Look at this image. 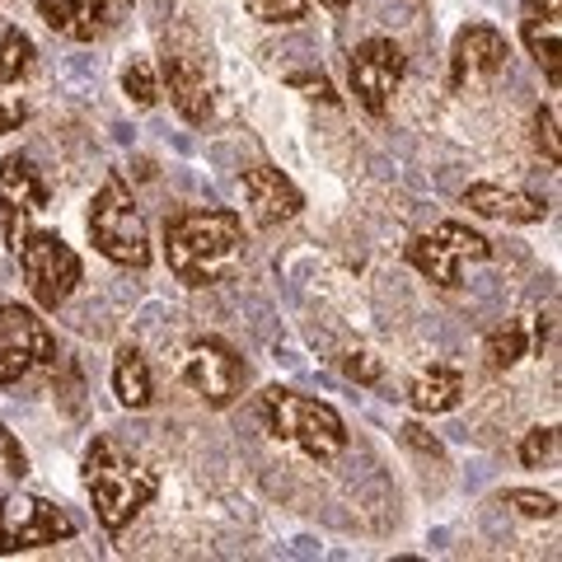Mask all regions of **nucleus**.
I'll use <instances>...</instances> for the list:
<instances>
[{"instance_id": "nucleus-1", "label": "nucleus", "mask_w": 562, "mask_h": 562, "mask_svg": "<svg viewBox=\"0 0 562 562\" xmlns=\"http://www.w3.org/2000/svg\"><path fill=\"white\" fill-rule=\"evenodd\" d=\"M244 249V221L239 211L225 206H192L169 216L165 225V258L169 272L183 286H216V281L235 268Z\"/></svg>"}, {"instance_id": "nucleus-21", "label": "nucleus", "mask_w": 562, "mask_h": 562, "mask_svg": "<svg viewBox=\"0 0 562 562\" xmlns=\"http://www.w3.org/2000/svg\"><path fill=\"white\" fill-rule=\"evenodd\" d=\"M29 70H33V43H29V33L5 29V33H0V90L20 85Z\"/></svg>"}, {"instance_id": "nucleus-9", "label": "nucleus", "mask_w": 562, "mask_h": 562, "mask_svg": "<svg viewBox=\"0 0 562 562\" xmlns=\"http://www.w3.org/2000/svg\"><path fill=\"white\" fill-rule=\"evenodd\" d=\"M183 384L206 403V408H225V403H235L239 384H244L239 351L231 342H221V338H198L183 351Z\"/></svg>"}, {"instance_id": "nucleus-22", "label": "nucleus", "mask_w": 562, "mask_h": 562, "mask_svg": "<svg viewBox=\"0 0 562 562\" xmlns=\"http://www.w3.org/2000/svg\"><path fill=\"white\" fill-rule=\"evenodd\" d=\"M122 94H127L136 109H155V99H160V76H155V66L146 57H132L122 66Z\"/></svg>"}, {"instance_id": "nucleus-7", "label": "nucleus", "mask_w": 562, "mask_h": 562, "mask_svg": "<svg viewBox=\"0 0 562 562\" xmlns=\"http://www.w3.org/2000/svg\"><path fill=\"white\" fill-rule=\"evenodd\" d=\"M57 361V338L38 319V310L0 305V384L24 380L29 371Z\"/></svg>"}, {"instance_id": "nucleus-20", "label": "nucleus", "mask_w": 562, "mask_h": 562, "mask_svg": "<svg viewBox=\"0 0 562 562\" xmlns=\"http://www.w3.org/2000/svg\"><path fill=\"white\" fill-rule=\"evenodd\" d=\"M525 351H530V333H525L520 319H506L502 328L487 333V366L492 371H512Z\"/></svg>"}, {"instance_id": "nucleus-10", "label": "nucleus", "mask_w": 562, "mask_h": 562, "mask_svg": "<svg viewBox=\"0 0 562 562\" xmlns=\"http://www.w3.org/2000/svg\"><path fill=\"white\" fill-rule=\"evenodd\" d=\"M403 47L394 38H366L357 43V52H351L347 61V76H351V94H357V103L366 113H384L390 109V94L398 90L403 80Z\"/></svg>"}, {"instance_id": "nucleus-14", "label": "nucleus", "mask_w": 562, "mask_h": 562, "mask_svg": "<svg viewBox=\"0 0 562 562\" xmlns=\"http://www.w3.org/2000/svg\"><path fill=\"white\" fill-rule=\"evenodd\" d=\"M520 38L530 47V57L543 66V76L558 90L562 80V0H525L520 5Z\"/></svg>"}, {"instance_id": "nucleus-2", "label": "nucleus", "mask_w": 562, "mask_h": 562, "mask_svg": "<svg viewBox=\"0 0 562 562\" xmlns=\"http://www.w3.org/2000/svg\"><path fill=\"white\" fill-rule=\"evenodd\" d=\"M85 487L94 497V516L109 535H122L140 516V506H150V497L160 492V479L140 464L117 460V450L109 441H94L85 450Z\"/></svg>"}, {"instance_id": "nucleus-16", "label": "nucleus", "mask_w": 562, "mask_h": 562, "mask_svg": "<svg viewBox=\"0 0 562 562\" xmlns=\"http://www.w3.org/2000/svg\"><path fill=\"white\" fill-rule=\"evenodd\" d=\"M160 76L169 85V103L188 122H206L211 117V80H206L202 57H188V52H165Z\"/></svg>"}, {"instance_id": "nucleus-11", "label": "nucleus", "mask_w": 562, "mask_h": 562, "mask_svg": "<svg viewBox=\"0 0 562 562\" xmlns=\"http://www.w3.org/2000/svg\"><path fill=\"white\" fill-rule=\"evenodd\" d=\"M506 57H512V43L497 29H487V24L460 29L450 47V90H464L473 80H492L506 66Z\"/></svg>"}, {"instance_id": "nucleus-12", "label": "nucleus", "mask_w": 562, "mask_h": 562, "mask_svg": "<svg viewBox=\"0 0 562 562\" xmlns=\"http://www.w3.org/2000/svg\"><path fill=\"white\" fill-rule=\"evenodd\" d=\"M33 211H47V183L38 179L29 155H5L0 160V221H5L10 244H20V221Z\"/></svg>"}, {"instance_id": "nucleus-29", "label": "nucleus", "mask_w": 562, "mask_h": 562, "mask_svg": "<svg viewBox=\"0 0 562 562\" xmlns=\"http://www.w3.org/2000/svg\"><path fill=\"white\" fill-rule=\"evenodd\" d=\"M342 371H347L351 380H361V384H375V380H380V366H375L371 357H366V351H357V357H347V361H342Z\"/></svg>"}, {"instance_id": "nucleus-15", "label": "nucleus", "mask_w": 562, "mask_h": 562, "mask_svg": "<svg viewBox=\"0 0 562 562\" xmlns=\"http://www.w3.org/2000/svg\"><path fill=\"white\" fill-rule=\"evenodd\" d=\"M464 206L473 216H487V221H506V225H535L549 216V202L535 198V192H520V188H502V183H469L464 188Z\"/></svg>"}, {"instance_id": "nucleus-28", "label": "nucleus", "mask_w": 562, "mask_h": 562, "mask_svg": "<svg viewBox=\"0 0 562 562\" xmlns=\"http://www.w3.org/2000/svg\"><path fill=\"white\" fill-rule=\"evenodd\" d=\"M24 117H29V103H24L20 94H5V90H0V132H20Z\"/></svg>"}, {"instance_id": "nucleus-26", "label": "nucleus", "mask_w": 562, "mask_h": 562, "mask_svg": "<svg viewBox=\"0 0 562 562\" xmlns=\"http://www.w3.org/2000/svg\"><path fill=\"white\" fill-rule=\"evenodd\" d=\"M535 146L549 155V165L562 160V150H558V113L553 109H535Z\"/></svg>"}, {"instance_id": "nucleus-3", "label": "nucleus", "mask_w": 562, "mask_h": 562, "mask_svg": "<svg viewBox=\"0 0 562 562\" xmlns=\"http://www.w3.org/2000/svg\"><path fill=\"white\" fill-rule=\"evenodd\" d=\"M262 413H268V427L277 441L305 450L310 460H319V464L347 450V422L338 417V408H328L319 398H305L291 390H268L262 394Z\"/></svg>"}, {"instance_id": "nucleus-23", "label": "nucleus", "mask_w": 562, "mask_h": 562, "mask_svg": "<svg viewBox=\"0 0 562 562\" xmlns=\"http://www.w3.org/2000/svg\"><path fill=\"white\" fill-rule=\"evenodd\" d=\"M553 454H558V427H535V431H525V441H520V464H525V469L549 464Z\"/></svg>"}, {"instance_id": "nucleus-25", "label": "nucleus", "mask_w": 562, "mask_h": 562, "mask_svg": "<svg viewBox=\"0 0 562 562\" xmlns=\"http://www.w3.org/2000/svg\"><path fill=\"white\" fill-rule=\"evenodd\" d=\"M249 14L262 24H301L305 0H249Z\"/></svg>"}, {"instance_id": "nucleus-13", "label": "nucleus", "mask_w": 562, "mask_h": 562, "mask_svg": "<svg viewBox=\"0 0 562 562\" xmlns=\"http://www.w3.org/2000/svg\"><path fill=\"white\" fill-rule=\"evenodd\" d=\"M244 202H249V216L258 225H281V221H295L305 211V192L281 169L254 165V169H244Z\"/></svg>"}, {"instance_id": "nucleus-24", "label": "nucleus", "mask_w": 562, "mask_h": 562, "mask_svg": "<svg viewBox=\"0 0 562 562\" xmlns=\"http://www.w3.org/2000/svg\"><path fill=\"white\" fill-rule=\"evenodd\" d=\"M80 10L94 24V33H109L132 14V0H80Z\"/></svg>"}, {"instance_id": "nucleus-8", "label": "nucleus", "mask_w": 562, "mask_h": 562, "mask_svg": "<svg viewBox=\"0 0 562 562\" xmlns=\"http://www.w3.org/2000/svg\"><path fill=\"white\" fill-rule=\"evenodd\" d=\"M76 539V520L43 497H0V558Z\"/></svg>"}, {"instance_id": "nucleus-27", "label": "nucleus", "mask_w": 562, "mask_h": 562, "mask_svg": "<svg viewBox=\"0 0 562 562\" xmlns=\"http://www.w3.org/2000/svg\"><path fill=\"white\" fill-rule=\"evenodd\" d=\"M506 502H512L520 516H535V520L558 516V497H543V492H506Z\"/></svg>"}, {"instance_id": "nucleus-6", "label": "nucleus", "mask_w": 562, "mask_h": 562, "mask_svg": "<svg viewBox=\"0 0 562 562\" xmlns=\"http://www.w3.org/2000/svg\"><path fill=\"white\" fill-rule=\"evenodd\" d=\"M403 258H408L427 281H436L441 291H454L464 281V262L492 258V244L479 231H469V225L446 221V225H436L431 235H413Z\"/></svg>"}, {"instance_id": "nucleus-17", "label": "nucleus", "mask_w": 562, "mask_h": 562, "mask_svg": "<svg viewBox=\"0 0 562 562\" xmlns=\"http://www.w3.org/2000/svg\"><path fill=\"white\" fill-rule=\"evenodd\" d=\"M408 403L417 413H454L464 403V375L454 366H431L408 384Z\"/></svg>"}, {"instance_id": "nucleus-19", "label": "nucleus", "mask_w": 562, "mask_h": 562, "mask_svg": "<svg viewBox=\"0 0 562 562\" xmlns=\"http://www.w3.org/2000/svg\"><path fill=\"white\" fill-rule=\"evenodd\" d=\"M38 14H43V24L52 33H61V38H70V43H94L99 38L94 24L85 20L80 0H38Z\"/></svg>"}, {"instance_id": "nucleus-5", "label": "nucleus", "mask_w": 562, "mask_h": 562, "mask_svg": "<svg viewBox=\"0 0 562 562\" xmlns=\"http://www.w3.org/2000/svg\"><path fill=\"white\" fill-rule=\"evenodd\" d=\"M20 254V268H24V281H29V295L38 310H61L70 301V291L80 286V254L70 249L61 235L52 231H33L14 244Z\"/></svg>"}, {"instance_id": "nucleus-4", "label": "nucleus", "mask_w": 562, "mask_h": 562, "mask_svg": "<svg viewBox=\"0 0 562 562\" xmlns=\"http://www.w3.org/2000/svg\"><path fill=\"white\" fill-rule=\"evenodd\" d=\"M90 244L117 262V268H146L150 262V235L140 221V206L132 198V188L122 183V173H109L103 188L90 202Z\"/></svg>"}, {"instance_id": "nucleus-18", "label": "nucleus", "mask_w": 562, "mask_h": 562, "mask_svg": "<svg viewBox=\"0 0 562 562\" xmlns=\"http://www.w3.org/2000/svg\"><path fill=\"white\" fill-rule=\"evenodd\" d=\"M113 394L122 408H150L155 398V380H150V366L136 347H117V361H113Z\"/></svg>"}, {"instance_id": "nucleus-30", "label": "nucleus", "mask_w": 562, "mask_h": 562, "mask_svg": "<svg viewBox=\"0 0 562 562\" xmlns=\"http://www.w3.org/2000/svg\"><path fill=\"white\" fill-rule=\"evenodd\" d=\"M319 5H328V10H347V0H319Z\"/></svg>"}]
</instances>
